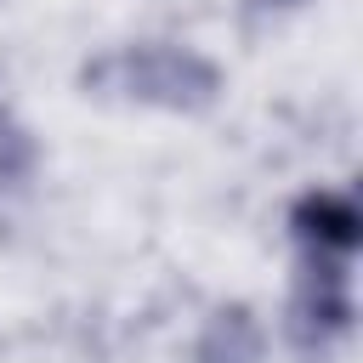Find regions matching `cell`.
Segmentation results:
<instances>
[{
    "label": "cell",
    "mask_w": 363,
    "mask_h": 363,
    "mask_svg": "<svg viewBox=\"0 0 363 363\" xmlns=\"http://www.w3.org/2000/svg\"><path fill=\"white\" fill-rule=\"evenodd\" d=\"M227 91V74L210 51L187 40H125L79 62V96L113 108H153V113H210Z\"/></svg>",
    "instance_id": "obj_1"
},
{
    "label": "cell",
    "mask_w": 363,
    "mask_h": 363,
    "mask_svg": "<svg viewBox=\"0 0 363 363\" xmlns=\"http://www.w3.org/2000/svg\"><path fill=\"white\" fill-rule=\"evenodd\" d=\"M357 323V289L346 255H301V278L289 295V340L301 352H329Z\"/></svg>",
    "instance_id": "obj_2"
},
{
    "label": "cell",
    "mask_w": 363,
    "mask_h": 363,
    "mask_svg": "<svg viewBox=\"0 0 363 363\" xmlns=\"http://www.w3.org/2000/svg\"><path fill=\"white\" fill-rule=\"evenodd\" d=\"M289 238L301 244V255H346L352 261L363 244V210L340 187H306L289 204Z\"/></svg>",
    "instance_id": "obj_3"
},
{
    "label": "cell",
    "mask_w": 363,
    "mask_h": 363,
    "mask_svg": "<svg viewBox=\"0 0 363 363\" xmlns=\"http://www.w3.org/2000/svg\"><path fill=\"white\" fill-rule=\"evenodd\" d=\"M182 363H267V323L250 301H216Z\"/></svg>",
    "instance_id": "obj_4"
},
{
    "label": "cell",
    "mask_w": 363,
    "mask_h": 363,
    "mask_svg": "<svg viewBox=\"0 0 363 363\" xmlns=\"http://www.w3.org/2000/svg\"><path fill=\"white\" fill-rule=\"evenodd\" d=\"M34 176H40V142H34V130L0 102V204H6V199H23V193L34 187Z\"/></svg>",
    "instance_id": "obj_5"
},
{
    "label": "cell",
    "mask_w": 363,
    "mask_h": 363,
    "mask_svg": "<svg viewBox=\"0 0 363 363\" xmlns=\"http://www.w3.org/2000/svg\"><path fill=\"white\" fill-rule=\"evenodd\" d=\"M306 6L312 0H238V17H244V28H267V23H284Z\"/></svg>",
    "instance_id": "obj_6"
}]
</instances>
